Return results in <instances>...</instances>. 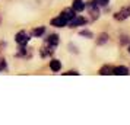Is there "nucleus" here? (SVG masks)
I'll return each instance as SVG.
<instances>
[{
	"label": "nucleus",
	"instance_id": "obj_17",
	"mask_svg": "<svg viewBox=\"0 0 130 125\" xmlns=\"http://www.w3.org/2000/svg\"><path fill=\"white\" fill-rule=\"evenodd\" d=\"M66 76H79V73L77 71H67V73H64Z\"/></svg>",
	"mask_w": 130,
	"mask_h": 125
},
{
	"label": "nucleus",
	"instance_id": "obj_13",
	"mask_svg": "<svg viewBox=\"0 0 130 125\" xmlns=\"http://www.w3.org/2000/svg\"><path fill=\"white\" fill-rule=\"evenodd\" d=\"M107 41H108V35H107V34H101L100 39L96 41V44H98V45H102V44H105Z\"/></svg>",
	"mask_w": 130,
	"mask_h": 125
},
{
	"label": "nucleus",
	"instance_id": "obj_8",
	"mask_svg": "<svg viewBox=\"0 0 130 125\" xmlns=\"http://www.w3.org/2000/svg\"><path fill=\"white\" fill-rule=\"evenodd\" d=\"M72 9H73L75 12H83V10H85V2H83V0H73Z\"/></svg>",
	"mask_w": 130,
	"mask_h": 125
},
{
	"label": "nucleus",
	"instance_id": "obj_7",
	"mask_svg": "<svg viewBox=\"0 0 130 125\" xmlns=\"http://www.w3.org/2000/svg\"><path fill=\"white\" fill-rule=\"evenodd\" d=\"M112 74H116V76H127V74H130V70L124 66H118L112 68Z\"/></svg>",
	"mask_w": 130,
	"mask_h": 125
},
{
	"label": "nucleus",
	"instance_id": "obj_12",
	"mask_svg": "<svg viewBox=\"0 0 130 125\" xmlns=\"http://www.w3.org/2000/svg\"><path fill=\"white\" fill-rule=\"evenodd\" d=\"M44 32H45V28H44V26H40V28H35V29L32 31V35L40 38L41 35H44Z\"/></svg>",
	"mask_w": 130,
	"mask_h": 125
},
{
	"label": "nucleus",
	"instance_id": "obj_9",
	"mask_svg": "<svg viewBox=\"0 0 130 125\" xmlns=\"http://www.w3.org/2000/svg\"><path fill=\"white\" fill-rule=\"evenodd\" d=\"M60 15H61V16H63L66 20H67V23H69V20H70V19H73L75 16H76V12H75V10H73V9L70 7V9H66V10H63V12L60 13Z\"/></svg>",
	"mask_w": 130,
	"mask_h": 125
},
{
	"label": "nucleus",
	"instance_id": "obj_2",
	"mask_svg": "<svg viewBox=\"0 0 130 125\" xmlns=\"http://www.w3.org/2000/svg\"><path fill=\"white\" fill-rule=\"evenodd\" d=\"M85 9H88L89 15H91V18L92 20L100 18V10H98V6L95 5L94 2H88V3H85Z\"/></svg>",
	"mask_w": 130,
	"mask_h": 125
},
{
	"label": "nucleus",
	"instance_id": "obj_5",
	"mask_svg": "<svg viewBox=\"0 0 130 125\" xmlns=\"http://www.w3.org/2000/svg\"><path fill=\"white\" fill-rule=\"evenodd\" d=\"M86 22H88V20H86L85 18H82V16H77V15H76L73 19H70V20H69V23H67V25H70L72 28H76V26H82V25H85Z\"/></svg>",
	"mask_w": 130,
	"mask_h": 125
},
{
	"label": "nucleus",
	"instance_id": "obj_16",
	"mask_svg": "<svg viewBox=\"0 0 130 125\" xmlns=\"http://www.w3.org/2000/svg\"><path fill=\"white\" fill-rule=\"evenodd\" d=\"M0 70H6V61L0 60Z\"/></svg>",
	"mask_w": 130,
	"mask_h": 125
},
{
	"label": "nucleus",
	"instance_id": "obj_15",
	"mask_svg": "<svg viewBox=\"0 0 130 125\" xmlns=\"http://www.w3.org/2000/svg\"><path fill=\"white\" fill-rule=\"evenodd\" d=\"M94 3L98 7H104L110 3V0H94Z\"/></svg>",
	"mask_w": 130,
	"mask_h": 125
},
{
	"label": "nucleus",
	"instance_id": "obj_1",
	"mask_svg": "<svg viewBox=\"0 0 130 125\" xmlns=\"http://www.w3.org/2000/svg\"><path fill=\"white\" fill-rule=\"evenodd\" d=\"M29 39H31L29 34H28V32H25V31H19L18 34L15 35V41L18 42L21 47H25V45L29 42Z\"/></svg>",
	"mask_w": 130,
	"mask_h": 125
},
{
	"label": "nucleus",
	"instance_id": "obj_6",
	"mask_svg": "<svg viewBox=\"0 0 130 125\" xmlns=\"http://www.w3.org/2000/svg\"><path fill=\"white\" fill-rule=\"evenodd\" d=\"M67 25V20H66L61 15H59L57 18L51 19V26H56V28H63V26H66Z\"/></svg>",
	"mask_w": 130,
	"mask_h": 125
},
{
	"label": "nucleus",
	"instance_id": "obj_4",
	"mask_svg": "<svg viewBox=\"0 0 130 125\" xmlns=\"http://www.w3.org/2000/svg\"><path fill=\"white\" fill-rule=\"evenodd\" d=\"M45 45H47L48 48H56L57 45H59V35L57 34H51V35H48L47 38H45Z\"/></svg>",
	"mask_w": 130,
	"mask_h": 125
},
{
	"label": "nucleus",
	"instance_id": "obj_18",
	"mask_svg": "<svg viewBox=\"0 0 130 125\" xmlns=\"http://www.w3.org/2000/svg\"><path fill=\"white\" fill-rule=\"evenodd\" d=\"M129 53H130V47H129Z\"/></svg>",
	"mask_w": 130,
	"mask_h": 125
},
{
	"label": "nucleus",
	"instance_id": "obj_3",
	"mask_svg": "<svg viewBox=\"0 0 130 125\" xmlns=\"http://www.w3.org/2000/svg\"><path fill=\"white\" fill-rule=\"evenodd\" d=\"M130 16V6H126L123 9H120L116 15H114V19L116 20H126V19Z\"/></svg>",
	"mask_w": 130,
	"mask_h": 125
},
{
	"label": "nucleus",
	"instance_id": "obj_10",
	"mask_svg": "<svg viewBox=\"0 0 130 125\" xmlns=\"http://www.w3.org/2000/svg\"><path fill=\"white\" fill-rule=\"evenodd\" d=\"M50 68H51L54 73L60 71V68H61V63H60L59 60H51V61H50Z\"/></svg>",
	"mask_w": 130,
	"mask_h": 125
},
{
	"label": "nucleus",
	"instance_id": "obj_11",
	"mask_svg": "<svg viewBox=\"0 0 130 125\" xmlns=\"http://www.w3.org/2000/svg\"><path fill=\"white\" fill-rule=\"evenodd\" d=\"M100 74L101 76H110V74H112V67L111 66H102L100 68Z\"/></svg>",
	"mask_w": 130,
	"mask_h": 125
},
{
	"label": "nucleus",
	"instance_id": "obj_14",
	"mask_svg": "<svg viewBox=\"0 0 130 125\" xmlns=\"http://www.w3.org/2000/svg\"><path fill=\"white\" fill-rule=\"evenodd\" d=\"M79 35L80 36H85V38H88V39H91V38H94V34H92V32H91V31H80V32H79Z\"/></svg>",
	"mask_w": 130,
	"mask_h": 125
}]
</instances>
